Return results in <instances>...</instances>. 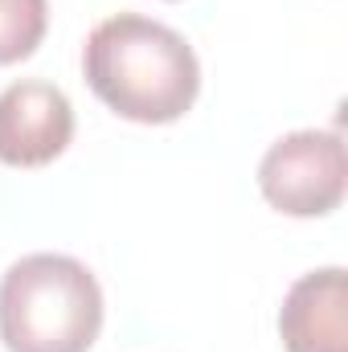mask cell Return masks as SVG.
Returning a JSON list of instances; mask_svg holds the SVG:
<instances>
[{
	"instance_id": "1",
	"label": "cell",
	"mask_w": 348,
	"mask_h": 352,
	"mask_svg": "<svg viewBox=\"0 0 348 352\" xmlns=\"http://www.w3.org/2000/svg\"><path fill=\"white\" fill-rule=\"evenodd\" d=\"M83 70L90 90L131 123H176L201 90L193 45L140 12H115L90 29Z\"/></svg>"
},
{
	"instance_id": "2",
	"label": "cell",
	"mask_w": 348,
	"mask_h": 352,
	"mask_svg": "<svg viewBox=\"0 0 348 352\" xmlns=\"http://www.w3.org/2000/svg\"><path fill=\"white\" fill-rule=\"evenodd\" d=\"M102 328V291L70 254H29L0 278L8 352H87Z\"/></svg>"
},
{
	"instance_id": "3",
	"label": "cell",
	"mask_w": 348,
	"mask_h": 352,
	"mask_svg": "<svg viewBox=\"0 0 348 352\" xmlns=\"http://www.w3.org/2000/svg\"><path fill=\"white\" fill-rule=\"evenodd\" d=\"M348 184L340 131H291L266 148L259 188L270 209L287 217H324L340 209Z\"/></svg>"
},
{
	"instance_id": "4",
	"label": "cell",
	"mask_w": 348,
	"mask_h": 352,
	"mask_svg": "<svg viewBox=\"0 0 348 352\" xmlns=\"http://www.w3.org/2000/svg\"><path fill=\"white\" fill-rule=\"evenodd\" d=\"M74 140L70 98L54 82H12L0 90V164L41 168Z\"/></svg>"
},
{
	"instance_id": "5",
	"label": "cell",
	"mask_w": 348,
	"mask_h": 352,
	"mask_svg": "<svg viewBox=\"0 0 348 352\" xmlns=\"http://www.w3.org/2000/svg\"><path fill=\"white\" fill-rule=\"evenodd\" d=\"M287 352H348V278L340 266L303 274L279 311Z\"/></svg>"
},
{
	"instance_id": "6",
	"label": "cell",
	"mask_w": 348,
	"mask_h": 352,
	"mask_svg": "<svg viewBox=\"0 0 348 352\" xmlns=\"http://www.w3.org/2000/svg\"><path fill=\"white\" fill-rule=\"evenodd\" d=\"M50 25L45 0H0V66L25 62Z\"/></svg>"
}]
</instances>
